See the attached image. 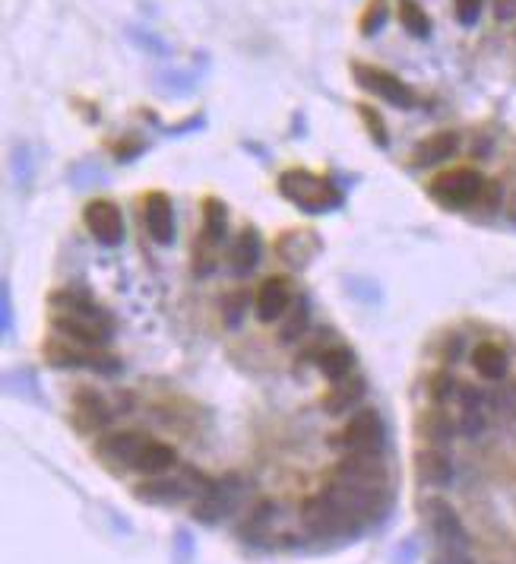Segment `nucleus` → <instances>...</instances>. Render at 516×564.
Instances as JSON below:
<instances>
[{"label":"nucleus","instance_id":"nucleus-1","mask_svg":"<svg viewBox=\"0 0 516 564\" xmlns=\"http://www.w3.org/2000/svg\"><path fill=\"white\" fill-rule=\"evenodd\" d=\"M301 520L314 536H349V533H358L364 526V517L333 482L323 492L307 498L304 508H301Z\"/></svg>","mask_w":516,"mask_h":564},{"label":"nucleus","instance_id":"nucleus-2","mask_svg":"<svg viewBox=\"0 0 516 564\" xmlns=\"http://www.w3.org/2000/svg\"><path fill=\"white\" fill-rule=\"evenodd\" d=\"M279 194L307 213H327L342 203V194L333 188V181L304 172V168H288L279 174Z\"/></svg>","mask_w":516,"mask_h":564},{"label":"nucleus","instance_id":"nucleus-3","mask_svg":"<svg viewBox=\"0 0 516 564\" xmlns=\"http://www.w3.org/2000/svg\"><path fill=\"white\" fill-rule=\"evenodd\" d=\"M48 324L54 333L86 342V346H105L112 340V321L96 305L83 307V311H77V307H51Z\"/></svg>","mask_w":516,"mask_h":564},{"label":"nucleus","instance_id":"nucleus-4","mask_svg":"<svg viewBox=\"0 0 516 564\" xmlns=\"http://www.w3.org/2000/svg\"><path fill=\"white\" fill-rule=\"evenodd\" d=\"M352 77H355V83L362 86L364 92L384 98V102L396 105V108H415V105H419L415 89L384 67H374V63H364V61H352Z\"/></svg>","mask_w":516,"mask_h":564},{"label":"nucleus","instance_id":"nucleus-5","mask_svg":"<svg viewBox=\"0 0 516 564\" xmlns=\"http://www.w3.org/2000/svg\"><path fill=\"white\" fill-rule=\"evenodd\" d=\"M42 352L57 368H96L102 375H114L118 371V358L114 356H105V352H98V346H86V342L77 340L67 342V336L61 333L45 342Z\"/></svg>","mask_w":516,"mask_h":564},{"label":"nucleus","instance_id":"nucleus-6","mask_svg":"<svg viewBox=\"0 0 516 564\" xmlns=\"http://www.w3.org/2000/svg\"><path fill=\"white\" fill-rule=\"evenodd\" d=\"M481 190H485V178H481L475 168H450V172L437 174V178L428 184V194H431L440 206H454V209L481 200Z\"/></svg>","mask_w":516,"mask_h":564},{"label":"nucleus","instance_id":"nucleus-7","mask_svg":"<svg viewBox=\"0 0 516 564\" xmlns=\"http://www.w3.org/2000/svg\"><path fill=\"white\" fill-rule=\"evenodd\" d=\"M339 444L349 453H358V457H380L387 447V428L384 418L377 416L374 409H362L349 418V425L342 428Z\"/></svg>","mask_w":516,"mask_h":564},{"label":"nucleus","instance_id":"nucleus-8","mask_svg":"<svg viewBox=\"0 0 516 564\" xmlns=\"http://www.w3.org/2000/svg\"><path fill=\"white\" fill-rule=\"evenodd\" d=\"M222 241H225V206L216 200V197H206V200H203L200 241H196V248H194L196 276H210L212 273V266H216V251Z\"/></svg>","mask_w":516,"mask_h":564},{"label":"nucleus","instance_id":"nucleus-9","mask_svg":"<svg viewBox=\"0 0 516 564\" xmlns=\"http://www.w3.org/2000/svg\"><path fill=\"white\" fill-rule=\"evenodd\" d=\"M428 526H431L434 539H437L444 549H469V533L462 526L460 514L454 510V504L444 501V498H428L425 501Z\"/></svg>","mask_w":516,"mask_h":564},{"label":"nucleus","instance_id":"nucleus-10","mask_svg":"<svg viewBox=\"0 0 516 564\" xmlns=\"http://www.w3.org/2000/svg\"><path fill=\"white\" fill-rule=\"evenodd\" d=\"M83 219L98 244L114 248V244L124 241V216L112 200H89L83 209Z\"/></svg>","mask_w":516,"mask_h":564},{"label":"nucleus","instance_id":"nucleus-11","mask_svg":"<svg viewBox=\"0 0 516 564\" xmlns=\"http://www.w3.org/2000/svg\"><path fill=\"white\" fill-rule=\"evenodd\" d=\"M149 438L140 432H108L96 441V453L108 463H121V467L137 469L140 453L146 450Z\"/></svg>","mask_w":516,"mask_h":564},{"label":"nucleus","instance_id":"nucleus-12","mask_svg":"<svg viewBox=\"0 0 516 564\" xmlns=\"http://www.w3.org/2000/svg\"><path fill=\"white\" fill-rule=\"evenodd\" d=\"M292 307V282H288L286 276H270L260 282L257 289V317L263 324L276 321V317H282V314Z\"/></svg>","mask_w":516,"mask_h":564},{"label":"nucleus","instance_id":"nucleus-13","mask_svg":"<svg viewBox=\"0 0 516 564\" xmlns=\"http://www.w3.org/2000/svg\"><path fill=\"white\" fill-rule=\"evenodd\" d=\"M415 476H419L421 485L446 488V485H454L456 467L454 460H450V453H444L440 447H428V450L415 453Z\"/></svg>","mask_w":516,"mask_h":564},{"label":"nucleus","instance_id":"nucleus-14","mask_svg":"<svg viewBox=\"0 0 516 564\" xmlns=\"http://www.w3.org/2000/svg\"><path fill=\"white\" fill-rule=\"evenodd\" d=\"M143 219H146V229L153 235V241L159 244L175 241V213H171V200L162 190L146 194V200H143Z\"/></svg>","mask_w":516,"mask_h":564},{"label":"nucleus","instance_id":"nucleus-15","mask_svg":"<svg viewBox=\"0 0 516 564\" xmlns=\"http://www.w3.org/2000/svg\"><path fill=\"white\" fill-rule=\"evenodd\" d=\"M456 149H460V133L437 130L412 149V162H415V165H437V162H446L450 156H456Z\"/></svg>","mask_w":516,"mask_h":564},{"label":"nucleus","instance_id":"nucleus-16","mask_svg":"<svg viewBox=\"0 0 516 564\" xmlns=\"http://www.w3.org/2000/svg\"><path fill=\"white\" fill-rule=\"evenodd\" d=\"M73 416H77V425L86 432H102L112 422V409L96 391H79L73 397Z\"/></svg>","mask_w":516,"mask_h":564},{"label":"nucleus","instance_id":"nucleus-17","mask_svg":"<svg viewBox=\"0 0 516 564\" xmlns=\"http://www.w3.org/2000/svg\"><path fill=\"white\" fill-rule=\"evenodd\" d=\"M133 495L146 504H181L190 498V488L184 479H149L133 488Z\"/></svg>","mask_w":516,"mask_h":564},{"label":"nucleus","instance_id":"nucleus-18","mask_svg":"<svg viewBox=\"0 0 516 564\" xmlns=\"http://www.w3.org/2000/svg\"><path fill=\"white\" fill-rule=\"evenodd\" d=\"M364 393H368L364 377H342V381L333 383V391L323 397V409H327L329 416H342V412L355 409L364 400Z\"/></svg>","mask_w":516,"mask_h":564},{"label":"nucleus","instance_id":"nucleus-19","mask_svg":"<svg viewBox=\"0 0 516 564\" xmlns=\"http://www.w3.org/2000/svg\"><path fill=\"white\" fill-rule=\"evenodd\" d=\"M472 365L485 381H504L510 368V358L497 342H481L472 352Z\"/></svg>","mask_w":516,"mask_h":564},{"label":"nucleus","instance_id":"nucleus-20","mask_svg":"<svg viewBox=\"0 0 516 564\" xmlns=\"http://www.w3.org/2000/svg\"><path fill=\"white\" fill-rule=\"evenodd\" d=\"M257 264H260V235L254 229H245L235 238V244H231L229 266H231V273L245 276V273H251Z\"/></svg>","mask_w":516,"mask_h":564},{"label":"nucleus","instance_id":"nucleus-21","mask_svg":"<svg viewBox=\"0 0 516 564\" xmlns=\"http://www.w3.org/2000/svg\"><path fill=\"white\" fill-rule=\"evenodd\" d=\"M419 434L431 447H444L456 438V425L450 422V416L444 409H425L419 416Z\"/></svg>","mask_w":516,"mask_h":564},{"label":"nucleus","instance_id":"nucleus-22","mask_svg":"<svg viewBox=\"0 0 516 564\" xmlns=\"http://www.w3.org/2000/svg\"><path fill=\"white\" fill-rule=\"evenodd\" d=\"M314 362H317V371L336 383L342 381V377H349L352 365H355V356H352V349L345 346H329L323 349V352H317Z\"/></svg>","mask_w":516,"mask_h":564},{"label":"nucleus","instance_id":"nucleus-23","mask_svg":"<svg viewBox=\"0 0 516 564\" xmlns=\"http://www.w3.org/2000/svg\"><path fill=\"white\" fill-rule=\"evenodd\" d=\"M178 463V450L175 447L162 444V441H149L146 450L140 453V460H137V469L146 476H159L165 469H171Z\"/></svg>","mask_w":516,"mask_h":564},{"label":"nucleus","instance_id":"nucleus-24","mask_svg":"<svg viewBox=\"0 0 516 564\" xmlns=\"http://www.w3.org/2000/svg\"><path fill=\"white\" fill-rule=\"evenodd\" d=\"M399 22L412 38H428L431 35V20L419 7V0H399Z\"/></svg>","mask_w":516,"mask_h":564},{"label":"nucleus","instance_id":"nucleus-25","mask_svg":"<svg viewBox=\"0 0 516 564\" xmlns=\"http://www.w3.org/2000/svg\"><path fill=\"white\" fill-rule=\"evenodd\" d=\"M387 16H390V4H387V0H368L362 16H358V29H362L364 38L380 32V29L387 26Z\"/></svg>","mask_w":516,"mask_h":564},{"label":"nucleus","instance_id":"nucleus-26","mask_svg":"<svg viewBox=\"0 0 516 564\" xmlns=\"http://www.w3.org/2000/svg\"><path fill=\"white\" fill-rule=\"evenodd\" d=\"M358 118L364 121V127H368L370 139H374L377 147H390V133H387V124L377 108H370L368 102H358Z\"/></svg>","mask_w":516,"mask_h":564},{"label":"nucleus","instance_id":"nucleus-27","mask_svg":"<svg viewBox=\"0 0 516 564\" xmlns=\"http://www.w3.org/2000/svg\"><path fill=\"white\" fill-rule=\"evenodd\" d=\"M428 393H431L434 403H446L450 397L460 393V381H456L450 371H434V375L428 377Z\"/></svg>","mask_w":516,"mask_h":564},{"label":"nucleus","instance_id":"nucleus-28","mask_svg":"<svg viewBox=\"0 0 516 564\" xmlns=\"http://www.w3.org/2000/svg\"><path fill=\"white\" fill-rule=\"evenodd\" d=\"M307 321H311V311H307V305L301 301V305L295 307L292 314H288V321L279 327V340L282 342H298L301 336H304V330H307Z\"/></svg>","mask_w":516,"mask_h":564},{"label":"nucleus","instance_id":"nucleus-29","mask_svg":"<svg viewBox=\"0 0 516 564\" xmlns=\"http://www.w3.org/2000/svg\"><path fill=\"white\" fill-rule=\"evenodd\" d=\"M485 409L481 406H462V416H460V432L466 434L469 441L481 438V432H485Z\"/></svg>","mask_w":516,"mask_h":564},{"label":"nucleus","instance_id":"nucleus-30","mask_svg":"<svg viewBox=\"0 0 516 564\" xmlns=\"http://www.w3.org/2000/svg\"><path fill=\"white\" fill-rule=\"evenodd\" d=\"M272 517H276V504L272 501H260L257 508L251 510V514H247V520H245V526H241V536H254V533H260L266 526V523L272 520Z\"/></svg>","mask_w":516,"mask_h":564},{"label":"nucleus","instance_id":"nucleus-31","mask_svg":"<svg viewBox=\"0 0 516 564\" xmlns=\"http://www.w3.org/2000/svg\"><path fill=\"white\" fill-rule=\"evenodd\" d=\"M462 349H466V336L446 333L444 340H440V358H446V362H460Z\"/></svg>","mask_w":516,"mask_h":564},{"label":"nucleus","instance_id":"nucleus-32","mask_svg":"<svg viewBox=\"0 0 516 564\" xmlns=\"http://www.w3.org/2000/svg\"><path fill=\"white\" fill-rule=\"evenodd\" d=\"M481 4H485V0H454L456 20H460L462 26H472L481 13Z\"/></svg>","mask_w":516,"mask_h":564},{"label":"nucleus","instance_id":"nucleus-33","mask_svg":"<svg viewBox=\"0 0 516 564\" xmlns=\"http://www.w3.org/2000/svg\"><path fill=\"white\" fill-rule=\"evenodd\" d=\"M247 305V292H231L229 299H225V324H231L235 327L237 321H241V311H245Z\"/></svg>","mask_w":516,"mask_h":564},{"label":"nucleus","instance_id":"nucleus-34","mask_svg":"<svg viewBox=\"0 0 516 564\" xmlns=\"http://www.w3.org/2000/svg\"><path fill=\"white\" fill-rule=\"evenodd\" d=\"M431 564H475V561L469 558V551L462 549H440Z\"/></svg>","mask_w":516,"mask_h":564},{"label":"nucleus","instance_id":"nucleus-35","mask_svg":"<svg viewBox=\"0 0 516 564\" xmlns=\"http://www.w3.org/2000/svg\"><path fill=\"white\" fill-rule=\"evenodd\" d=\"M4 327L10 330V292L4 289Z\"/></svg>","mask_w":516,"mask_h":564}]
</instances>
